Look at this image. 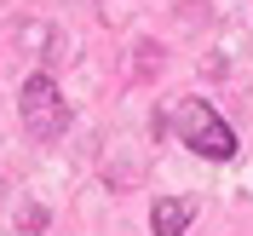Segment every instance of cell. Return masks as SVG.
<instances>
[{
  "instance_id": "cell-1",
  "label": "cell",
  "mask_w": 253,
  "mask_h": 236,
  "mask_svg": "<svg viewBox=\"0 0 253 236\" xmlns=\"http://www.w3.org/2000/svg\"><path fill=\"white\" fill-rule=\"evenodd\" d=\"M173 127H178V139H184L196 156H207V161H230L236 156V133H230L224 115L213 110V104H202V98H184L173 110Z\"/></svg>"
},
{
  "instance_id": "cell-3",
  "label": "cell",
  "mask_w": 253,
  "mask_h": 236,
  "mask_svg": "<svg viewBox=\"0 0 253 236\" xmlns=\"http://www.w3.org/2000/svg\"><path fill=\"white\" fill-rule=\"evenodd\" d=\"M190 219H196V202H184V196H161V202L150 207V225H156V236H178Z\"/></svg>"
},
{
  "instance_id": "cell-2",
  "label": "cell",
  "mask_w": 253,
  "mask_h": 236,
  "mask_svg": "<svg viewBox=\"0 0 253 236\" xmlns=\"http://www.w3.org/2000/svg\"><path fill=\"white\" fill-rule=\"evenodd\" d=\"M23 121H29L35 139H58L63 127H69V104H63V93L52 87L46 75L23 81Z\"/></svg>"
}]
</instances>
